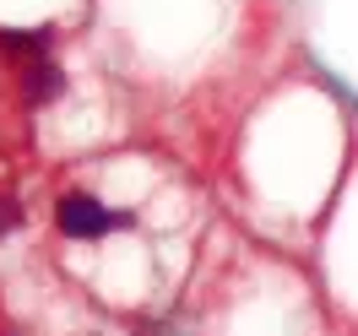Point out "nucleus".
<instances>
[{
  "mask_svg": "<svg viewBox=\"0 0 358 336\" xmlns=\"http://www.w3.org/2000/svg\"><path fill=\"white\" fill-rule=\"evenodd\" d=\"M120 223L109 206H98L92 196H66L60 201V228H66L71 239H98V233H109Z\"/></svg>",
  "mask_w": 358,
  "mask_h": 336,
  "instance_id": "obj_1",
  "label": "nucleus"
},
{
  "mask_svg": "<svg viewBox=\"0 0 358 336\" xmlns=\"http://www.w3.org/2000/svg\"><path fill=\"white\" fill-rule=\"evenodd\" d=\"M55 92H60V71L55 66H27V98H33V103H44Z\"/></svg>",
  "mask_w": 358,
  "mask_h": 336,
  "instance_id": "obj_2",
  "label": "nucleus"
},
{
  "mask_svg": "<svg viewBox=\"0 0 358 336\" xmlns=\"http://www.w3.org/2000/svg\"><path fill=\"white\" fill-rule=\"evenodd\" d=\"M44 44H49L44 33H17V27H11V33H0V49H6V54H38Z\"/></svg>",
  "mask_w": 358,
  "mask_h": 336,
  "instance_id": "obj_3",
  "label": "nucleus"
},
{
  "mask_svg": "<svg viewBox=\"0 0 358 336\" xmlns=\"http://www.w3.org/2000/svg\"><path fill=\"white\" fill-rule=\"evenodd\" d=\"M17 217H22V212H17V206L0 196V233H6V228H17Z\"/></svg>",
  "mask_w": 358,
  "mask_h": 336,
  "instance_id": "obj_4",
  "label": "nucleus"
}]
</instances>
